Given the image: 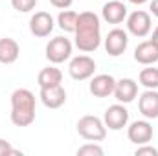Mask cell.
Returning a JSON list of instances; mask_svg holds the SVG:
<instances>
[{"label":"cell","instance_id":"6da1fadb","mask_svg":"<svg viewBox=\"0 0 158 156\" xmlns=\"http://www.w3.org/2000/svg\"><path fill=\"white\" fill-rule=\"evenodd\" d=\"M76 46L79 51L90 53L96 51L101 44V24L99 17L92 11H83L77 17V26H76Z\"/></svg>","mask_w":158,"mask_h":156},{"label":"cell","instance_id":"7a4b0ae2","mask_svg":"<svg viewBox=\"0 0 158 156\" xmlns=\"http://www.w3.org/2000/svg\"><path fill=\"white\" fill-rule=\"evenodd\" d=\"M11 121L17 127H28L35 121V96L28 88H17L11 94Z\"/></svg>","mask_w":158,"mask_h":156},{"label":"cell","instance_id":"3957f363","mask_svg":"<svg viewBox=\"0 0 158 156\" xmlns=\"http://www.w3.org/2000/svg\"><path fill=\"white\" fill-rule=\"evenodd\" d=\"M77 132L88 142H103L107 138V127L98 116H83L77 121Z\"/></svg>","mask_w":158,"mask_h":156},{"label":"cell","instance_id":"277c9868","mask_svg":"<svg viewBox=\"0 0 158 156\" xmlns=\"http://www.w3.org/2000/svg\"><path fill=\"white\" fill-rule=\"evenodd\" d=\"M72 55V42L66 37H55L46 44V59L53 64L68 61Z\"/></svg>","mask_w":158,"mask_h":156},{"label":"cell","instance_id":"5b68a950","mask_svg":"<svg viewBox=\"0 0 158 156\" xmlns=\"http://www.w3.org/2000/svg\"><path fill=\"white\" fill-rule=\"evenodd\" d=\"M151 28H153V22H151V15L147 11L136 9L127 17V30L134 37H140V39L147 37L151 33Z\"/></svg>","mask_w":158,"mask_h":156},{"label":"cell","instance_id":"8992f818","mask_svg":"<svg viewBox=\"0 0 158 156\" xmlns=\"http://www.w3.org/2000/svg\"><path fill=\"white\" fill-rule=\"evenodd\" d=\"M68 72L72 79L76 81H85V79H90L96 72V63L92 57L88 55H77L70 61V66H68Z\"/></svg>","mask_w":158,"mask_h":156},{"label":"cell","instance_id":"52a82bcc","mask_svg":"<svg viewBox=\"0 0 158 156\" xmlns=\"http://www.w3.org/2000/svg\"><path fill=\"white\" fill-rule=\"evenodd\" d=\"M127 46H129V35L121 28L110 30L109 35L105 37V50L110 57H119L121 53H125Z\"/></svg>","mask_w":158,"mask_h":156},{"label":"cell","instance_id":"ba28073f","mask_svg":"<svg viewBox=\"0 0 158 156\" xmlns=\"http://www.w3.org/2000/svg\"><path fill=\"white\" fill-rule=\"evenodd\" d=\"M103 123L110 130H121L129 123V110L123 107V103H116V105H112L105 110Z\"/></svg>","mask_w":158,"mask_h":156},{"label":"cell","instance_id":"9c48e42d","mask_svg":"<svg viewBox=\"0 0 158 156\" xmlns=\"http://www.w3.org/2000/svg\"><path fill=\"white\" fill-rule=\"evenodd\" d=\"M53 26H55L53 17H52L50 13H46V11H37V13L30 18V31H31L35 37H39V39L48 37V35L53 31Z\"/></svg>","mask_w":158,"mask_h":156},{"label":"cell","instance_id":"30bf717a","mask_svg":"<svg viewBox=\"0 0 158 156\" xmlns=\"http://www.w3.org/2000/svg\"><path fill=\"white\" fill-rule=\"evenodd\" d=\"M127 136L132 143L136 145H143V143H149L153 140V127L149 121L145 119H138L134 123H131V127L127 129Z\"/></svg>","mask_w":158,"mask_h":156},{"label":"cell","instance_id":"8fae6325","mask_svg":"<svg viewBox=\"0 0 158 156\" xmlns=\"http://www.w3.org/2000/svg\"><path fill=\"white\" fill-rule=\"evenodd\" d=\"M39 97L44 107H48V109H59L66 101V90L63 88V84L46 86V88H40Z\"/></svg>","mask_w":158,"mask_h":156},{"label":"cell","instance_id":"7c38bea8","mask_svg":"<svg viewBox=\"0 0 158 156\" xmlns=\"http://www.w3.org/2000/svg\"><path fill=\"white\" fill-rule=\"evenodd\" d=\"M114 86H116V79L109 74H99L94 76L90 81V94L94 97H109L110 94H114Z\"/></svg>","mask_w":158,"mask_h":156},{"label":"cell","instance_id":"4fadbf2b","mask_svg":"<svg viewBox=\"0 0 158 156\" xmlns=\"http://www.w3.org/2000/svg\"><path fill=\"white\" fill-rule=\"evenodd\" d=\"M114 97L118 99V103H132L136 97H138V83L134 79L123 77L116 81V86H114Z\"/></svg>","mask_w":158,"mask_h":156},{"label":"cell","instance_id":"5bb4252c","mask_svg":"<svg viewBox=\"0 0 158 156\" xmlns=\"http://www.w3.org/2000/svg\"><path fill=\"white\" fill-rule=\"evenodd\" d=\"M138 109L142 116L147 119H156L158 117V92L156 90H145L140 99H138Z\"/></svg>","mask_w":158,"mask_h":156},{"label":"cell","instance_id":"9a60e30c","mask_svg":"<svg viewBox=\"0 0 158 156\" xmlns=\"http://www.w3.org/2000/svg\"><path fill=\"white\" fill-rule=\"evenodd\" d=\"M134 61L140 64H145V66L158 63V46L151 39L140 42L134 50Z\"/></svg>","mask_w":158,"mask_h":156},{"label":"cell","instance_id":"2e32d148","mask_svg":"<svg viewBox=\"0 0 158 156\" xmlns=\"http://www.w3.org/2000/svg\"><path fill=\"white\" fill-rule=\"evenodd\" d=\"M101 15H103L105 22H109V24H121L127 18V6L119 0H109L103 6Z\"/></svg>","mask_w":158,"mask_h":156},{"label":"cell","instance_id":"e0dca14e","mask_svg":"<svg viewBox=\"0 0 158 156\" xmlns=\"http://www.w3.org/2000/svg\"><path fill=\"white\" fill-rule=\"evenodd\" d=\"M20 55V46L15 39L4 37L0 39V63L2 64H13Z\"/></svg>","mask_w":158,"mask_h":156},{"label":"cell","instance_id":"ac0fdd59","mask_svg":"<svg viewBox=\"0 0 158 156\" xmlns=\"http://www.w3.org/2000/svg\"><path fill=\"white\" fill-rule=\"evenodd\" d=\"M40 88H46V86H55V84H61L63 83V72L55 66H48V68H42L39 72V77H37Z\"/></svg>","mask_w":158,"mask_h":156},{"label":"cell","instance_id":"d6986e66","mask_svg":"<svg viewBox=\"0 0 158 156\" xmlns=\"http://www.w3.org/2000/svg\"><path fill=\"white\" fill-rule=\"evenodd\" d=\"M77 17L79 13L76 11H70V9H63L57 17V24L63 31H68V33H74L76 31V26H77Z\"/></svg>","mask_w":158,"mask_h":156},{"label":"cell","instance_id":"ffe728a7","mask_svg":"<svg viewBox=\"0 0 158 156\" xmlns=\"http://www.w3.org/2000/svg\"><path fill=\"white\" fill-rule=\"evenodd\" d=\"M140 84L149 88V90H156L158 88V68H143L140 72Z\"/></svg>","mask_w":158,"mask_h":156},{"label":"cell","instance_id":"44dd1931","mask_svg":"<svg viewBox=\"0 0 158 156\" xmlns=\"http://www.w3.org/2000/svg\"><path fill=\"white\" fill-rule=\"evenodd\" d=\"M11 6L19 13H30L31 9H35L37 0H11Z\"/></svg>","mask_w":158,"mask_h":156},{"label":"cell","instance_id":"7402d4cb","mask_svg":"<svg viewBox=\"0 0 158 156\" xmlns=\"http://www.w3.org/2000/svg\"><path fill=\"white\" fill-rule=\"evenodd\" d=\"M101 154H103V149L96 143H86V145L77 149V156H101Z\"/></svg>","mask_w":158,"mask_h":156},{"label":"cell","instance_id":"603a6c76","mask_svg":"<svg viewBox=\"0 0 158 156\" xmlns=\"http://www.w3.org/2000/svg\"><path fill=\"white\" fill-rule=\"evenodd\" d=\"M6 154H20V151L13 149L9 142H6V140L0 138V156H6Z\"/></svg>","mask_w":158,"mask_h":156},{"label":"cell","instance_id":"cb8c5ba5","mask_svg":"<svg viewBox=\"0 0 158 156\" xmlns=\"http://www.w3.org/2000/svg\"><path fill=\"white\" fill-rule=\"evenodd\" d=\"M136 156H158V151L155 149V147H151V145L143 143L142 147H138V149H136Z\"/></svg>","mask_w":158,"mask_h":156},{"label":"cell","instance_id":"d4e9b609","mask_svg":"<svg viewBox=\"0 0 158 156\" xmlns=\"http://www.w3.org/2000/svg\"><path fill=\"white\" fill-rule=\"evenodd\" d=\"M72 2L74 0H50V4L53 7H57V9H68L72 6Z\"/></svg>","mask_w":158,"mask_h":156},{"label":"cell","instance_id":"484cf974","mask_svg":"<svg viewBox=\"0 0 158 156\" xmlns=\"http://www.w3.org/2000/svg\"><path fill=\"white\" fill-rule=\"evenodd\" d=\"M149 9H151V13L158 17V0H151V6H149Z\"/></svg>","mask_w":158,"mask_h":156},{"label":"cell","instance_id":"4316f807","mask_svg":"<svg viewBox=\"0 0 158 156\" xmlns=\"http://www.w3.org/2000/svg\"><path fill=\"white\" fill-rule=\"evenodd\" d=\"M151 40L158 46V28H155V31H153V39H151Z\"/></svg>","mask_w":158,"mask_h":156},{"label":"cell","instance_id":"83f0119b","mask_svg":"<svg viewBox=\"0 0 158 156\" xmlns=\"http://www.w3.org/2000/svg\"><path fill=\"white\" fill-rule=\"evenodd\" d=\"M131 4H136V6H142V4H145L147 0H129Z\"/></svg>","mask_w":158,"mask_h":156}]
</instances>
